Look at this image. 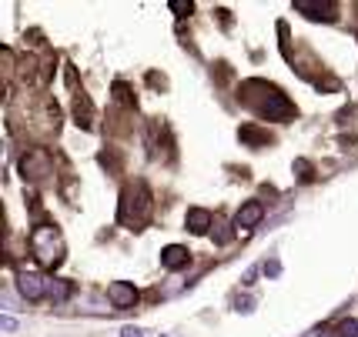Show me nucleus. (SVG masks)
Masks as SVG:
<instances>
[{"instance_id":"nucleus-12","label":"nucleus","mask_w":358,"mask_h":337,"mask_svg":"<svg viewBox=\"0 0 358 337\" xmlns=\"http://www.w3.org/2000/svg\"><path fill=\"white\" fill-rule=\"evenodd\" d=\"M338 337H358V321H345L338 327Z\"/></svg>"},{"instance_id":"nucleus-1","label":"nucleus","mask_w":358,"mask_h":337,"mask_svg":"<svg viewBox=\"0 0 358 337\" xmlns=\"http://www.w3.org/2000/svg\"><path fill=\"white\" fill-rule=\"evenodd\" d=\"M31 247L44 267H57L64 261V237L57 227H37L31 234Z\"/></svg>"},{"instance_id":"nucleus-9","label":"nucleus","mask_w":358,"mask_h":337,"mask_svg":"<svg viewBox=\"0 0 358 337\" xmlns=\"http://www.w3.org/2000/svg\"><path fill=\"white\" fill-rule=\"evenodd\" d=\"M238 137L245 140V144H255V147H265V144H271V134H268V130H258L255 123L241 127V134H238Z\"/></svg>"},{"instance_id":"nucleus-10","label":"nucleus","mask_w":358,"mask_h":337,"mask_svg":"<svg viewBox=\"0 0 358 337\" xmlns=\"http://www.w3.org/2000/svg\"><path fill=\"white\" fill-rule=\"evenodd\" d=\"M67 294H71V284H67V280H50V297H54V301H67Z\"/></svg>"},{"instance_id":"nucleus-13","label":"nucleus","mask_w":358,"mask_h":337,"mask_svg":"<svg viewBox=\"0 0 358 337\" xmlns=\"http://www.w3.org/2000/svg\"><path fill=\"white\" fill-rule=\"evenodd\" d=\"M238 310H241V314H251V310H255V301H251V297H238Z\"/></svg>"},{"instance_id":"nucleus-11","label":"nucleus","mask_w":358,"mask_h":337,"mask_svg":"<svg viewBox=\"0 0 358 337\" xmlns=\"http://www.w3.org/2000/svg\"><path fill=\"white\" fill-rule=\"evenodd\" d=\"M171 10L178 17H187L191 10H194V3H191V0H171Z\"/></svg>"},{"instance_id":"nucleus-6","label":"nucleus","mask_w":358,"mask_h":337,"mask_svg":"<svg viewBox=\"0 0 358 337\" xmlns=\"http://www.w3.org/2000/svg\"><path fill=\"white\" fill-rule=\"evenodd\" d=\"M44 177V174H50V157H47V151H34L24 157V177Z\"/></svg>"},{"instance_id":"nucleus-5","label":"nucleus","mask_w":358,"mask_h":337,"mask_svg":"<svg viewBox=\"0 0 358 337\" xmlns=\"http://www.w3.org/2000/svg\"><path fill=\"white\" fill-rule=\"evenodd\" d=\"M262 217H265V207H262L258 200H248V204L234 214V230H251Z\"/></svg>"},{"instance_id":"nucleus-16","label":"nucleus","mask_w":358,"mask_h":337,"mask_svg":"<svg viewBox=\"0 0 358 337\" xmlns=\"http://www.w3.org/2000/svg\"><path fill=\"white\" fill-rule=\"evenodd\" d=\"M0 324H3V331H14V327H17V321L10 317V314H3V317H0Z\"/></svg>"},{"instance_id":"nucleus-17","label":"nucleus","mask_w":358,"mask_h":337,"mask_svg":"<svg viewBox=\"0 0 358 337\" xmlns=\"http://www.w3.org/2000/svg\"><path fill=\"white\" fill-rule=\"evenodd\" d=\"M121 337H144V331H141V327H124Z\"/></svg>"},{"instance_id":"nucleus-3","label":"nucleus","mask_w":358,"mask_h":337,"mask_svg":"<svg viewBox=\"0 0 358 337\" xmlns=\"http://www.w3.org/2000/svg\"><path fill=\"white\" fill-rule=\"evenodd\" d=\"M108 297L117 310H127V307L138 304V291H134V284H127V280H114V284H108Z\"/></svg>"},{"instance_id":"nucleus-2","label":"nucleus","mask_w":358,"mask_h":337,"mask_svg":"<svg viewBox=\"0 0 358 337\" xmlns=\"http://www.w3.org/2000/svg\"><path fill=\"white\" fill-rule=\"evenodd\" d=\"M17 291L24 301H41L44 294H50V280L41 274H34V271H20L17 274Z\"/></svg>"},{"instance_id":"nucleus-7","label":"nucleus","mask_w":358,"mask_h":337,"mask_svg":"<svg viewBox=\"0 0 358 337\" xmlns=\"http://www.w3.org/2000/svg\"><path fill=\"white\" fill-rule=\"evenodd\" d=\"M187 261H191V257H187V250L181 244H171V247L161 250V264H164L168 271H181Z\"/></svg>"},{"instance_id":"nucleus-4","label":"nucleus","mask_w":358,"mask_h":337,"mask_svg":"<svg viewBox=\"0 0 358 337\" xmlns=\"http://www.w3.org/2000/svg\"><path fill=\"white\" fill-rule=\"evenodd\" d=\"M295 10L312 20H335V3H318V0H295Z\"/></svg>"},{"instance_id":"nucleus-18","label":"nucleus","mask_w":358,"mask_h":337,"mask_svg":"<svg viewBox=\"0 0 358 337\" xmlns=\"http://www.w3.org/2000/svg\"><path fill=\"white\" fill-rule=\"evenodd\" d=\"M3 307H7V310H17V301H14V294H7V291H3Z\"/></svg>"},{"instance_id":"nucleus-8","label":"nucleus","mask_w":358,"mask_h":337,"mask_svg":"<svg viewBox=\"0 0 358 337\" xmlns=\"http://www.w3.org/2000/svg\"><path fill=\"white\" fill-rule=\"evenodd\" d=\"M185 224H187V230H191V234H204V230L211 227L215 220H211V214H208V211H201V207H191V211H187V217H185Z\"/></svg>"},{"instance_id":"nucleus-14","label":"nucleus","mask_w":358,"mask_h":337,"mask_svg":"<svg viewBox=\"0 0 358 337\" xmlns=\"http://www.w3.org/2000/svg\"><path fill=\"white\" fill-rule=\"evenodd\" d=\"M228 237H231V234L224 230V224H218V230H215V241H218V244H228Z\"/></svg>"},{"instance_id":"nucleus-15","label":"nucleus","mask_w":358,"mask_h":337,"mask_svg":"<svg viewBox=\"0 0 358 337\" xmlns=\"http://www.w3.org/2000/svg\"><path fill=\"white\" fill-rule=\"evenodd\" d=\"M265 274H268V277H278V274H281V264H278V261L265 264Z\"/></svg>"}]
</instances>
